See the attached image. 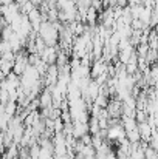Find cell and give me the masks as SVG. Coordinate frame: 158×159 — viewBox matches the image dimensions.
<instances>
[{
  "mask_svg": "<svg viewBox=\"0 0 158 159\" xmlns=\"http://www.w3.org/2000/svg\"><path fill=\"white\" fill-rule=\"evenodd\" d=\"M37 36L45 42L47 47H56L57 42H59V33L54 28V25L48 20H44L41 23V26L37 30Z\"/></svg>",
  "mask_w": 158,
  "mask_h": 159,
  "instance_id": "cell-1",
  "label": "cell"
},
{
  "mask_svg": "<svg viewBox=\"0 0 158 159\" xmlns=\"http://www.w3.org/2000/svg\"><path fill=\"white\" fill-rule=\"evenodd\" d=\"M126 138V131L122 128V125L119 122L116 124H112L105 128V141H116V142H121L122 139Z\"/></svg>",
  "mask_w": 158,
  "mask_h": 159,
  "instance_id": "cell-2",
  "label": "cell"
},
{
  "mask_svg": "<svg viewBox=\"0 0 158 159\" xmlns=\"http://www.w3.org/2000/svg\"><path fill=\"white\" fill-rule=\"evenodd\" d=\"M121 108H122V102L118 98L108 101L107 105H105V110L108 113V117H113V119H119L121 117Z\"/></svg>",
  "mask_w": 158,
  "mask_h": 159,
  "instance_id": "cell-3",
  "label": "cell"
},
{
  "mask_svg": "<svg viewBox=\"0 0 158 159\" xmlns=\"http://www.w3.org/2000/svg\"><path fill=\"white\" fill-rule=\"evenodd\" d=\"M26 19L30 20V23H31V28H33V31H36L37 33V30H39V26H41V23L44 22V19H42V14H41V11H39V8H33L28 14H26Z\"/></svg>",
  "mask_w": 158,
  "mask_h": 159,
  "instance_id": "cell-4",
  "label": "cell"
},
{
  "mask_svg": "<svg viewBox=\"0 0 158 159\" xmlns=\"http://www.w3.org/2000/svg\"><path fill=\"white\" fill-rule=\"evenodd\" d=\"M59 47L56 45V47H45L44 50H42V53L39 54L41 56V59L45 62V63H48V65H51L56 62V57H57V50Z\"/></svg>",
  "mask_w": 158,
  "mask_h": 159,
  "instance_id": "cell-5",
  "label": "cell"
},
{
  "mask_svg": "<svg viewBox=\"0 0 158 159\" xmlns=\"http://www.w3.org/2000/svg\"><path fill=\"white\" fill-rule=\"evenodd\" d=\"M73 128H71V136L74 139H81L85 133H89V127H87V122H78V120H73Z\"/></svg>",
  "mask_w": 158,
  "mask_h": 159,
  "instance_id": "cell-6",
  "label": "cell"
},
{
  "mask_svg": "<svg viewBox=\"0 0 158 159\" xmlns=\"http://www.w3.org/2000/svg\"><path fill=\"white\" fill-rule=\"evenodd\" d=\"M37 101H39V107L41 108H50L53 107V98H51V91L48 88L42 90L37 96Z\"/></svg>",
  "mask_w": 158,
  "mask_h": 159,
  "instance_id": "cell-7",
  "label": "cell"
},
{
  "mask_svg": "<svg viewBox=\"0 0 158 159\" xmlns=\"http://www.w3.org/2000/svg\"><path fill=\"white\" fill-rule=\"evenodd\" d=\"M87 127H89V133L90 134H96V133H99V124H98V117H95V116H90L89 117V120H87Z\"/></svg>",
  "mask_w": 158,
  "mask_h": 159,
  "instance_id": "cell-8",
  "label": "cell"
},
{
  "mask_svg": "<svg viewBox=\"0 0 158 159\" xmlns=\"http://www.w3.org/2000/svg\"><path fill=\"white\" fill-rule=\"evenodd\" d=\"M126 139H127L130 144H133V142H140L141 138H140V131H138V128L135 127V128L126 131Z\"/></svg>",
  "mask_w": 158,
  "mask_h": 159,
  "instance_id": "cell-9",
  "label": "cell"
},
{
  "mask_svg": "<svg viewBox=\"0 0 158 159\" xmlns=\"http://www.w3.org/2000/svg\"><path fill=\"white\" fill-rule=\"evenodd\" d=\"M17 111H19V108H17V102H14V101H8V102L5 104V114H8L9 117L16 116V114H17Z\"/></svg>",
  "mask_w": 158,
  "mask_h": 159,
  "instance_id": "cell-10",
  "label": "cell"
},
{
  "mask_svg": "<svg viewBox=\"0 0 158 159\" xmlns=\"http://www.w3.org/2000/svg\"><path fill=\"white\" fill-rule=\"evenodd\" d=\"M12 63H14L12 60H2V59H0V71L3 73V76H6V74L11 73Z\"/></svg>",
  "mask_w": 158,
  "mask_h": 159,
  "instance_id": "cell-11",
  "label": "cell"
},
{
  "mask_svg": "<svg viewBox=\"0 0 158 159\" xmlns=\"http://www.w3.org/2000/svg\"><path fill=\"white\" fill-rule=\"evenodd\" d=\"M12 33H14V31H12V28H11L9 25H5V26H3V30H2V33H0V39L8 42V40H9V37L12 36Z\"/></svg>",
  "mask_w": 158,
  "mask_h": 159,
  "instance_id": "cell-12",
  "label": "cell"
},
{
  "mask_svg": "<svg viewBox=\"0 0 158 159\" xmlns=\"http://www.w3.org/2000/svg\"><path fill=\"white\" fill-rule=\"evenodd\" d=\"M146 62L149 63V65H154L155 62H157V50H152V48H149L147 50V53H146Z\"/></svg>",
  "mask_w": 158,
  "mask_h": 159,
  "instance_id": "cell-13",
  "label": "cell"
},
{
  "mask_svg": "<svg viewBox=\"0 0 158 159\" xmlns=\"http://www.w3.org/2000/svg\"><path fill=\"white\" fill-rule=\"evenodd\" d=\"M107 102H108V98L104 96V94H98V96L95 98V101H93V104H95V105L101 107V108H105Z\"/></svg>",
  "mask_w": 158,
  "mask_h": 159,
  "instance_id": "cell-14",
  "label": "cell"
},
{
  "mask_svg": "<svg viewBox=\"0 0 158 159\" xmlns=\"http://www.w3.org/2000/svg\"><path fill=\"white\" fill-rule=\"evenodd\" d=\"M135 120H136V124H140V122H146V120H147V114H146V111H144V110H135Z\"/></svg>",
  "mask_w": 158,
  "mask_h": 159,
  "instance_id": "cell-15",
  "label": "cell"
},
{
  "mask_svg": "<svg viewBox=\"0 0 158 159\" xmlns=\"http://www.w3.org/2000/svg\"><path fill=\"white\" fill-rule=\"evenodd\" d=\"M5 150V145H3V131H0V153Z\"/></svg>",
  "mask_w": 158,
  "mask_h": 159,
  "instance_id": "cell-16",
  "label": "cell"
},
{
  "mask_svg": "<svg viewBox=\"0 0 158 159\" xmlns=\"http://www.w3.org/2000/svg\"><path fill=\"white\" fill-rule=\"evenodd\" d=\"M30 2H31V3L37 8V6H41V5H42V2H44V0H30Z\"/></svg>",
  "mask_w": 158,
  "mask_h": 159,
  "instance_id": "cell-17",
  "label": "cell"
},
{
  "mask_svg": "<svg viewBox=\"0 0 158 159\" xmlns=\"http://www.w3.org/2000/svg\"><path fill=\"white\" fill-rule=\"evenodd\" d=\"M5 25H8V23H6V22H5V20L0 17V33H2V30H3V26H5Z\"/></svg>",
  "mask_w": 158,
  "mask_h": 159,
  "instance_id": "cell-18",
  "label": "cell"
},
{
  "mask_svg": "<svg viewBox=\"0 0 158 159\" xmlns=\"http://www.w3.org/2000/svg\"><path fill=\"white\" fill-rule=\"evenodd\" d=\"M12 3V0H0V5H9Z\"/></svg>",
  "mask_w": 158,
  "mask_h": 159,
  "instance_id": "cell-19",
  "label": "cell"
},
{
  "mask_svg": "<svg viewBox=\"0 0 158 159\" xmlns=\"http://www.w3.org/2000/svg\"><path fill=\"white\" fill-rule=\"evenodd\" d=\"M12 2H14V3H17V5L20 6V5H23L25 2H28V0H12Z\"/></svg>",
  "mask_w": 158,
  "mask_h": 159,
  "instance_id": "cell-20",
  "label": "cell"
},
{
  "mask_svg": "<svg viewBox=\"0 0 158 159\" xmlns=\"http://www.w3.org/2000/svg\"><path fill=\"white\" fill-rule=\"evenodd\" d=\"M2 79H5V76H3V73L0 71V80H2Z\"/></svg>",
  "mask_w": 158,
  "mask_h": 159,
  "instance_id": "cell-21",
  "label": "cell"
}]
</instances>
